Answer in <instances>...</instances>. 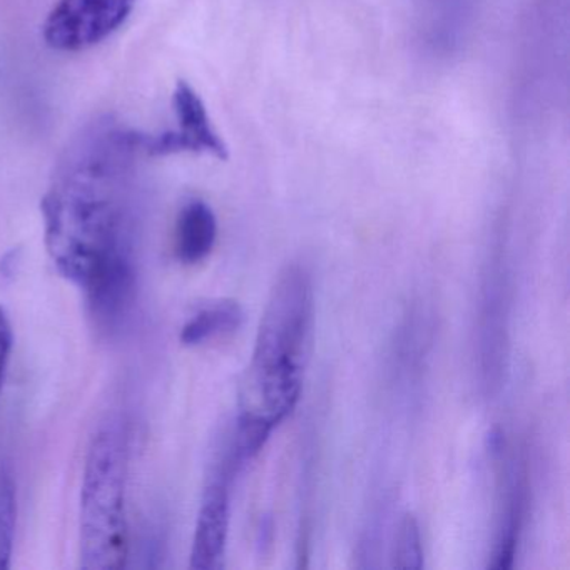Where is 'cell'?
Returning <instances> with one entry per match:
<instances>
[{
	"label": "cell",
	"mask_w": 570,
	"mask_h": 570,
	"mask_svg": "<svg viewBox=\"0 0 570 570\" xmlns=\"http://www.w3.org/2000/svg\"><path fill=\"white\" fill-rule=\"evenodd\" d=\"M229 525L228 480H215L206 489L193 539L191 562L195 570H216L225 556Z\"/></svg>",
	"instance_id": "6"
},
{
	"label": "cell",
	"mask_w": 570,
	"mask_h": 570,
	"mask_svg": "<svg viewBox=\"0 0 570 570\" xmlns=\"http://www.w3.org/2000/svg\"><path fill=\"white\" fill-rule=\"evenodd\" d=\"M242 308L235 302H219L193 316L181 332L186 346L202 345L216 336L228 335L242 325Z\"/></svg>",
	"instance_id": "8"
},
{
	"label": "cell",
	"mask_w": 570,
	"mask_h": 570,
	"mask_svg": "<svg viewBox=\"0 0 570 570\" xmlns=\"http://www.w3.org/2000/svg\"><path fill=\"white\" fill-rule=\"evenodd\" d=\"M136 0H59L42 35L46 45L59 52L92 48L118 31L131 14Z\"/></svg>",
	"instance_id": "4"
},
{
	"label": "cell",
	"mask_w": 570,
	"mask_h": 570,
	"mask_svg": "<svg viewBox=\"0 0 570 570\" xmlns=\"http://www.w3.org/2000/svg\"><path fill=\"white\" fill-rule=\"evenodd\" d=\"M16 517H18V503H16L14 480L8 470H0V570L11 567Z\"/></svg>",
	"instance_id": "9"
},
{
	"label": "cell",
	"mask_w": 570,
	"mask_h": 570,
	"mask_svg": "<svg viewBox=\"0 0 570 570\" xmlns=\"http://www.w3.org/2000/svg\"><path fill=\"white\" fill-rule=\"evenodd\" d=\"M178 131L161 135H141L136 132L139 151L149 156L176 155V153H208L215 158L228 159V148L213 129L208 111L202 98L188 82L179 81L173 95Z\"/></svg>",
	"instance_id": "5"
},
{
	"label": "cell",
	"mask_w": 570,
	"mask_h": 570,
	"mask_svg": "<svg viewBox=\"0 0 570 570\" xmlns=\"http://www.w3.org/2000/svg\"><path fill=\"white\" fill-rule=\"evenodd\" d=\"M138 153L136 131L96 126L69 149L41 205L56 268L85 289L92 316L106 326L135 298L129 169Z\"/></svg>",
	"instance_id": "1"
},
{
	"label": "cell",
	"mask_w": 570,
	"mask_h": 570,
	"mask_svg": "<svg viewBox=\"0 0 570 570\" xmlns=\"http://www.w3.org/2000/svg\"><path fill=\"white\" fill-rule=\"evenodd\" d=\"M12 345H14V332H12L11 320H9L8 312L0 306V390L4 385Z\"/></svg>",
	"instance_id": "11"
},
{
	"label": "cell",
	"mask_w": 570,
	"mask_h": 570,
	"mask_svg": "<svg viewBox=\"0 0 570 570\" xmlns=\"http://www.w3.org/2000/svg\"><path fill=\"white\" fill-rule=\"evenodd\" d=\"M218 235L215 213L206 203L191 202L179 213L176 253L186 265H196L212 253Z\"/></svg>",
	"instance_id": "7"
},
{
	"label": "cell",
	"mask_w": 570,
	"mask_h": 570,
	"mask_svg": "<svg viewBox=\"0 0 570 570\" xmlns=\"http://www.w3.org/2000/svg\"><path fill=\"white\" fill-rule=\"evenodd\" d=\"M393 567L400 570H419L423 566L422 542L415 517L405 515L395 532L392 553Z\"/></svg>",
	"instance_id": "10"
},
{
	"label": "cell",
	"mask_w": 570,
	"mask_h": 570,
	"mask_svg": "<svg viewBox=\"0 0 570 570\" xmlns=\"http://www.w3.org/2000/svg\"><path fill=\"white\" fill-rule=\"evenodd\" d=\"M126 445L121 433L102 430L86 456L81 487L79 556L85 570H118L128 559Z\"/></svg>",
	"instance_id": "3"
},
{
	"label": "cell",
	"mask_w": 570,
	"mask_h": 570,
	"mask_svg": "<svg viewBox=\"0 0 570 570\" xmlns=\"http://www.w3.org/2000/svg\"><path fill=\"white\" fill-rule=\"evenodd\" d=\"M312 328V279L302 266H288L269 295L253 355L265 415L278 422L298 403Z\"/></svg>",
	"instance_id": "2"
}]
</instances>
